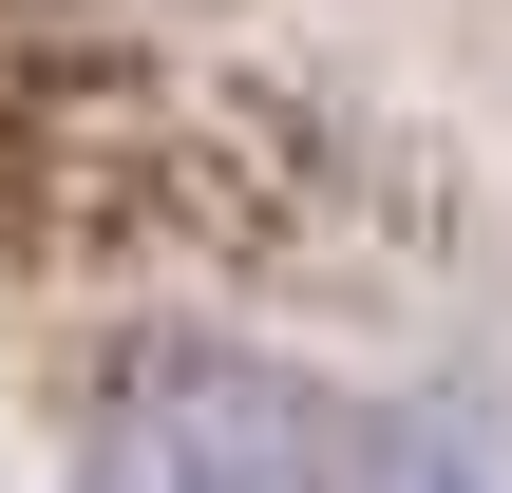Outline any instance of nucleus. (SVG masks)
<instances>
[{
    "mask_svg": "<svg viewBox=\"0 0 512 493\" xmlns=\"http://www.w3.org/2000/svg\"><path fill=\"white\" fill-rule=\"evenodd\" d=\"M323 493H512V418L494 399H399L323 456Z\"/></svg>",
    "mask_w": 512,
    "mask_h": 493,
    "instance_id": "obj_2",
    "label": "nucleus"
},
{
    "mask_svg": "<svg viewBox=\"0 0 512 493\" xmlns=\"http://www.w3.org/2000/svg\"><path fill=\"white\" fill-rule=\"evenodd\" d=\"M342 418L285 380V361H228V342H152L95 418H76V475L57 493H323Z\"/></svg>",
    "mask_w": 512,
    "mask_h": 493,
    "instance_id": "obj_1",
    "label": "nucleus"
}]
</instances>
